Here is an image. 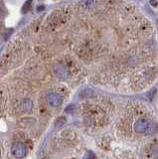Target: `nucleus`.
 <instances>
[{"instance_id":"obj_1","label":"nucleus","mask_w":158,"mask_h":159,"mask_svg":"<svg viewBox=\"0 0 158 159\" xmlns=\"http://www.w3.org/2000/svg\"><path fill=\"white\" fill-rule=\"evenodd\" d=\"M11 152L13 156L17 159H22L26 156L27 154V147L21 142H16L14 143L11 147Z\"/></svg>"},{"instance_id":"obj_2","label":"nucleus","mask_w":158,"mask_h":159,"mask_svg":"<svg viewBox=\"0 0 158 159\" xmlns=\"http://www.w3.org/2000/svg\"><path fill=\"white\" fill-rule=\"evenodd\" d=\"M134 129L137 133H147L152 129V124L146 119H139L134 124Z\"/></svg>"},{"instance_id":"obj_3","label":"nucleus","mask_w":158,"mask_h":159,"mask_svg":"<svg viewBox=\"0 0 158 159\" xmlns=\"http://www.w3.org/2000/svg\"><path fill=\"white\" fill-rule=\"evenodd\" d=\"M47 102H48L49 106H51L53 107H60L63 102V98L60 93H51L47 96Z\"/></svg>"},{"instance_id":"obj_4","label":"nucleus","mask_w":158,"mask_h":159,"mask_svg":"<svg viewBox=\"0 0 158 159\" xmlns=\"http://www.w3.org/2000/svg\"><path fill=\"white\" fill-rule=\"evenodd\" d=\"M55 73H56L57 76L60 77V78H66V77H68V75H69L68 70L65 68L64 65H58V66L56 67V69H55Z\"/></svg>"},{"instance_id":"obj_5","label":"nucleus","mask_w":158,"mask_h":159,"mask_svg":"<svg viewBox=\"0 0 158 159\" xmlns=\"http://www.w3.org/2000/svg\"><path fill=\"white\" fill-rule=\"evenodd\" d=\"M65 123H66V119H65V118H64V117H59V118L57 119L56 123H55L56 128H61Z\"/></svg>"},{"instance_id":"obj_6","label":"nucleus","mask_w":158,"mask_h":159,"mask_svg":"<svg viewBox=\"0 0 158 159\" xmlns=\"http://www.w3.org/2000/svg\"><path fill=\"white\" fill-rule=\"evenodd\" d=\"M32 107H33V104H32L31 101H29V99H27V101L24 102V103H23V107H24V109H25V111H29L32 108Z\"/></svg>"},{"instance_id":"obj_7","label":"nucleus","mask_w":158,"mask_h":159,"mask_svg":"<svg viewBox=\"0 0 158 159\" xmlns=\"http://www.w3.org/2000/svg\"><path fill=\"white\" fill-rule=\"evenodd\" d=\"M150 4H151V5H154V6H156V5H157V1H151Z\"/></svg>"}]
</instances>
